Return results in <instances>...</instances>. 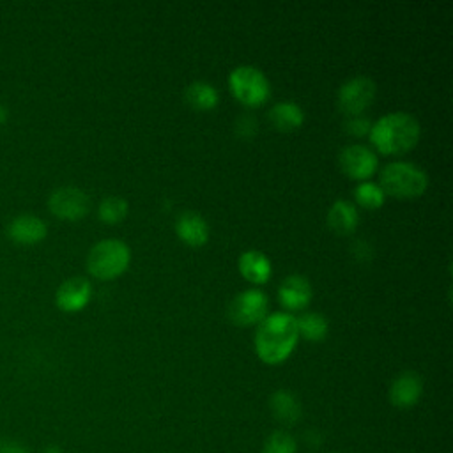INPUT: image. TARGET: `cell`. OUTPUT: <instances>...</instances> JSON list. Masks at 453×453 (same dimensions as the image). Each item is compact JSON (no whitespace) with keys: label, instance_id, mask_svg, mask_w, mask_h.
Listing matches in <instances>:
<instances>
[{"label":"cell","instance_id":"15","mask_svg":"<svg viewBox=\"0 0 453 453\" xmlns=\"http://www.w3.org/2000/svg\"><path fill=\"white\" fill-rule=\"evenodd\" d=\"M359 221V212L356 205L349 200L338 198L327 211V225L336 234H350Z\"/></svg>","mask_w":453,"mask_h":453},{"label":"cell","instance_id":"2","mask_svg":"<svg viewBox=\"0 0 453 453\" xmlns=\"http://www.w3.org/2000/svg\"><path fill=\"white\" fill-rule=\"evenodd\" d=\"M421 134L419 122L407 111L382 115L370 127V142L382 154H403L411 150Z\"/></svg>","mask_w":453,"mask_h":453},{"label":"cell","instance_id":"3","mask_svg":"<svg viewBox=\"0 0 453 453\" xmlns=\"http://www.w3.org/2000/svg\"><path fill=\"white\" fill-rule=\"evenodd\" d=\"M380 189L396 198L419 196L428 186L426 172L412 161H391L380 170Z\"/></svg>","mask_w":453,"mask_h":453},{"label":"cell","instance_id":"25","mask_svg":"<svg viewBox=\"0 0 453 453\" xmlns=\"http://www.w3.org/2000/svg\"><path fill=\"white\" fill-rule=\"evenodd\" d=\"M235 127L241 136H251L257 131V119H253L251 115H241Z\"/></svg>","mask_w":453,"mask_h":453},{"label":"cell","instance_id":"18","mask_svg":"<svg viewBox=\"0 0 453 453\" xmlns=\"http://www.w3.org/2000/svg\"><path fill=\"white\" fill-rule=\"evenodd\" d=\"M269 405L274 418L283 425H294L301 418V403L296 398V395L287 389L274 391L269 400Z\"/></svg>","mask_w":453,"mask_h":453},{"label":"cell","instance_id":"5","mask_svg":"<svg viewBox=\"0 0 453 453\" xmlns=\"http://www.w3.org/2000/svg\"><path fill=\"white\" fill-rule=\"evenodd\" d=\"M228 85L232 94L248 106L262 104L271 94L267 76L258 67L250 64L234 67L228 74Z\"/></svg>","mask_w":453,"mask_h":453},{"label":"cell","instance_id":"12","mask_svg":"<svg viewBox=\"0 0 453 453\" xmlns=\"http://www.w3.org/2000/svg\"><path fill=\"white\" fill-rule=\"evenodd\" d=\"M423 393V380L416 372H402L396 375L389 388V400L395 407L407 409L412 407Z\"/></svg>","mask_w":453,"mask_h":453},{"label":"cell","instance_id":"28","mask_svg":"<svg viewBox=\"0 0 453 453\" xmlns=\"http://www.w3.org/2000/svg\"><path fill=\"white\" fill-rule=\"evenodd\" d=\"M7 119H9V110L4 104H0V126L5 124Z\"/></svg>","mask_w":453,"mask_h":453},{"label":"cell","instance_id":"17","mask_svg":"<svg viewBox=\"0 0 453 453\" xmlns=\"http://www.w3.org/2000/svg\"><path fill=\"white\" fill-rule=\"evenodd\" d=\"M269 120L280 131H292L304 120V110L296 101H280L271 106Z\"/></svg>","mask_w":453,"mask_h":453},{"label":"cell","instance_id":"22","mask_svg":"<svg viewBox=\"0 0 453 453\" xmlns=\"http://www.w3.org/2000/svg\"><path fill=\"white\" fill-rule=\"evenodd\" d=\"M384 191L380 189L379 184L375 182H370V180H365L361 184H357L354 188V198L359 205L366 207V209H375V207H380L384 203Z\"/></svg>","mask_w":453,"mask_h":453},{"label":"cell","instance_id":"11","mask_svg":"<svg viewBox=\"0 0 453 453\" xmlns=\"http://www.w3.org/2000/svg\"><path fill=\"white\" fill-rule=\"evenodd\" d=\"M90 297H92V285L83 276H71L64 280L55 292L57 306L67 313H74L85 308Z\"/></svg>","mask_w":453,"mask_h":453},{"label":"cell","instance_id":"13","mask_svg":"<svg viewBox=\"0 0 453 453\" xmlns=\"http://www.w3.org/2000/svg\"><path fill=\"white\" fill-rule=\"evenodd\" d=\"M278 297L287 310H301L311 299V285L303 274H288L278 287Z\"/></svg>","mask_w":453,"mask_h":453},{"label":"cell","instance_id":"7","mask_svg":"<svg viewBox=\"0 0 453 453\" xmlns=\"http://www.w3.org/2000/svg\"><path fill=\"white\" fill-rule=\"evenodd\" d=\"M269 299L260 288H246L234 296L228 306V315L237 326L260 324L267 317Z\"/></svg>","mask_w":453,"mask_h":453},{"label":"cell","instance_id":"23","mask_svg":"<svg viewBox=\"0 0 453 453\" xmlns=\"http://www.w3.org/2000/svg\"><path fill=\"white\" fill-rule=\"evenodd\" d=\"M297 451V444L296 439L283 430H276L273 432L265 442H264V449L262 453H296Z\"/></svg>","mask_w":453,"mask_h":453},{"label":"cell","instance_id":"24","mask_svg":"<svg viewBox=\"0 0 453 453\" xmlns=\"http://www.w3.org/2000/svg\"><path fill=\"white\" fill-rule=\"evenodd\" d=\"M370 127H372V122L363 115H352L345 122V129L356 136H363V134L370 133Z\"/></svg>","mask_w":453,"mask_h":453},{"label":"cell","instance_id":"21","mask_svg":"<svg viewBox=\"0 0 453 453\" xmlns=\"http://www.w3.org/2000/svg\"><path fill=\"white\" fill-rule=\"evenodd\" d=\"M127 214V202L122 196L117 195H108L99 202L97 207V216L104 223H117Z\"/></svg>","mask_w":453,"mask_h":453},{"label":"cell","instance_id":"26","mask_svg":"<svg viewBox=\"0 0 453 453\" xmlns=\"http://www.w3.org/2000/svg\"><path fill=\"white\" fill-rule=\"evenodd\" d=\"M352 251H354L356 258H359V260H368V258L373 255L372 246H370L365 239H357V241L352 244Z\"/></svg>","mask_w":453,"mask_h":453},{"label":"cell","instance_id":"6","mask_svg":"<svg viewBox=\"0 0 453 453\" xmlns=\"http://www.w3.org/2000/svg\"><path fill=\"white\" fill-rule=\"evenodd\" d=\"M375 90H377L375 81L370 76H365V74L352 76L347 81H343L338 88V94H336L338 106L349 117L361 115L372 104L375 97Z\"/></svg>","mask_w":453,"mask_h":453},{"label":"cell","instance_id":"10","mask_svg":"<svg viewBox=\"0 0 453 453\" xmlns=\"http://www.w3.org/2000/svg\"><path fill=\"white\" fill-rule=\"evenodd\" d=\"M7 237L19 246H34L39 244L41 241L46 239L48 235V225L42 218L30 214V212H21L14 216L7 226H5Z\"/></svg>","mask_w":453,"mask_h":453},{"label":"cell","instance_id":"16","mask_svg":"<svg viewBox=\"0 0 453 453\" xmlns=\"http://www.w3.org/2000/svg\"><path fill=\"white\" fill-rule=\"evenodd\" d=\"M239 271L251 283H265L271 276V260L258 250H246L239 257Z\"/></svg>","mask_w":453,"mask_h":453},{"label":"cell","instance_id":"4","mask_svg":"<svg viewBox=\"0 0 453 453\" xmlns=\"http://www.w3.org/2000/svg\"><path fill=\"white\" fill-rule=\"evenodd\" d=\"M131 262V250L120 239H103L87 255V269L97 280H111L126 271Z\"/></svg>","mask_w":453,"mask_h":453},{"label":"cell","instance_id":"27","mask_svg":"<svg viewBox=\"0 0 453 453\" xmlns=\"http://www.w3.org/2000/svg\"><path fill=\"white\" fill-rule=\"evenodd\" d=\"M0 453H28V449L16 442V441H11V439H2L0 441Z\"/></svg>","mask_w":453,"mask_h":453},{"label":"cell","instance_id":"14","mask_svg":"<svg viewBox=\"0 0 453 453\" xmlns=\"http://www.w3.org/2000/svg\"><path fill=\"white\" fill-rule=\"evenodd\" d=\"M175 232L184 242L191 246H202L209 239V225L205 218L196 211L179 212L175 219Z\"/></svg>","mask_w":453,"mask_h":453},{"label":"cell","instance_id":"19","mask_svg":"<svg viewBox=\"0 0 453 453\" xmlns=\"http://www.w3.org/2000/svg\"><path fill=\"white\" fill-rule=\"evenodd\" d=\"M186 101L196 108V110H211L218 104L219 101V94H218V88L209 83V81H203V80H196V81H191L188 87H186Z\"/></svg>","mask_w":453,"mask_h":453},{"label":"cell","instance_id":"20","mask_svg":"<svg viewBox=\"0 0 453 453\" xmlns=\"http://www.w3.org/2000/svg\"><path fill=\"white\" fill-rule=\"evenodd\" d=\"M297 333L306 340L320 342L327 334V319L317 311H304L296 319Z\"/></svg>","mask_w":453,"mask_h":453},{"label":"cell","instance_id":"1","mask_svg":"<svg viewBox=\"0 0 453 453\" xmlns=\"http://www.w3.org/2000/svg\"><path fill=\"white\" fill-rule=\"evenodd\" d=\"M297 324L290 313L267 315L255 333V350L258 357L267 365H278L285 361L297 343Z\"/></svg>","mask_w":453,"mask_h":453},{"label":"cell","instance_id":"8","mask_svg":"<svg viewBox=\"0 0 453 453\" xmlns=\"http://www.w3.org/2000/svg\"><path fill=\"white\" fill-rule=\"evenodd\" d=\"M48 209L53 216L67 221L87 216L90 209L88 195L76 186H60L48 196Z\"/></svg>","mask_w":453,"mask_h":453},{"label":"cell","instance_id":"9","mask_svg":"<svg viewBox=\"0 0 453 453\" xmlns=\"http://www.w3.org/2000/svg\"><path fill=\"white\" fill-rule=\"evenodd\" d=\"M338 163L349 177L366 179L377 170L379 159L368 145L349 143L338 152Z\"/></svg>","mask_w":453,"mask_h":453}]
</instances>
